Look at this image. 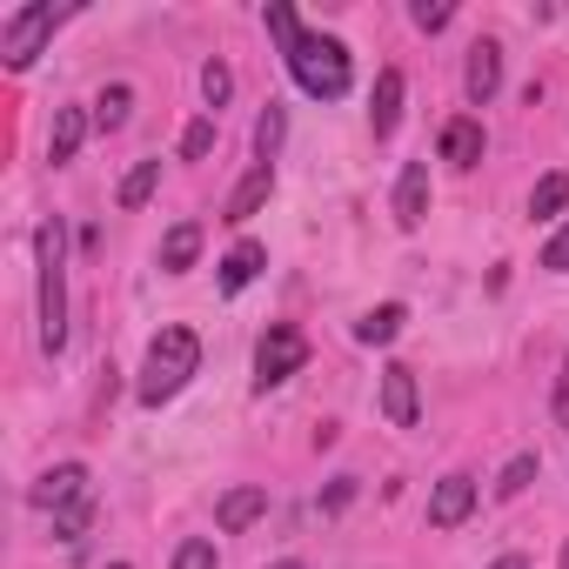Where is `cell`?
<instances>
[{
    "mask_svg": "<svg viewBox=\"0 0 569 569\" xmlns=\"http://www.w3.org/2000/svg\"><path fill=\"white\" fill-rule=\"evenodd\" d=\"M34 261H41V349H68V228L61 214L34 228Z\"/></svg>",
    "mask_w": 569,
    "mask_h": 569,
    "instance_id": "6da1fadb",
    "label": "cell"
},
{
    "mask_svg": "<svg viewBox=\"0 0 569 569\" xmlns=\"http://www.w3.org/2000/svg\"><path fill=\"white\" fill-rule=\"evenodd\" d=\"M194 369H201V342H194V329H161V336L148 342V362H141L134 396H141L148 409H161V402H174V396L188 389Z\"/></svg>",
    "mask_w": 569,
    "mask_h": 569,
    "instance_id": "7a4b0ae2",
    "label": "cell"
},
{
    "mask_svg": "<svg viewBox=\"0 0 569 569\" xmlns=\"http://www.w3.org/2000/svg\"><path fill=\"white\" fill-rule=\"evenodd\" d=\"M289 74H296V81H302V94H316V101H342V94H349V81H356L349 48H342V41H329V34H309V41L289 54Z\"/></svg>",
    "mask_w": 569,
    "mask_h": 569,
    "instance_id": "3957f363",
    "label": "cell"
},
{
    "mask_svg": "<svg viewBox=\"0 0 569 569\" xmlns=\"http://www.w3.org/2000/svg\"><path fill=\"white\" fill-rule=\"evenodd\" d=\"M54 28H61V14L48 8V0H28V8H14L8 21H0V61H8L14 74L34 68V54L54 41Z\"/></svg>",
    "mask_w": 569,
    "mask_h": 569,
    "instance_id": "277c9868",
    "label": "cell"
},
{
    "mask_svg": "<svg viewBox=\"0 0 569 569\" xmlns=\"http://www.w3.org/2000/svg\"><path fill=\"white\" fill-rule=\"evenodd\" d=\"M302 362H309V336H302L296 322H274V329L254 342V389H261V396L281 389L289 376H302Z\"/></svg>",
    "mask_w": 569,
    "mask_h": 569,
    "instance_id": "5b68a950",
    "label": "cell"
},
{
    "mask_svg": "<svg viewBox=\"0 0 569 569\" xmlns=\"http://www.w3.org/2000/svg\"><path fill=\"white\" fill-rule=\"evenodd\" d=\"M88 496H94V476H88L81 462H61V469H48V476L28 489V502H34V509H48V516L74 509V502H88Z\"/></svg>",
    "mask_w": 569,
    "mask_h": 569,
    "instance_id": "8992f818",
    "label": "cell"
},
{
    "mask_svg": "<svg viewBox=\"0 0 569 569\" xmlns=\"http://www.w3.org/2000/svg\"><path fill=\"white\" fill-rule=\"evenodd\" d=\"M469 509H476V476L456 469L429 489V529H456V522H469Z\"/></svg>",
    "mask_w": 569,
    "mask_h": 569,
    "instance_id": "52a82bcc",
    "label": "cell"
},
{
    "mask_svg": "<svg viewBox=\"0 0 569 569\" xmlns=\"http://www.w3.org/2000/svg\"><path fill=\"white\" fill-rule=\"evenodd\" d=\"M382 416H389V429H416V416H422L416 369H402V362H389V369H382Z\"/></svg>",
    "mask_w": 569,
    "mask_h": 569,
    "instance_id": "ba28073f",
    "label": "cell"
},
{
    "mask_svg": "<svg viewBox=\"0 0 569 569\" xmlns=\"http://www.w3.org/2000/svg\"><path fill=\"white\" fill-rule=\"evenodd\" d=\"M496 88H502V48H496V41H476V48H469V68H462V94H469L476 108H489Z\"/></svg>",
    "mask_w": 569,
    "mask_h": 569,
    "instance_id": "9c48e42d",
    "label": "cell"
},
{
    "mask_svg": "<svg viewBox=\"0 0 569 569\" xmlns=\"http://www.w3.org/2000/svg\"><path fill=\"white\" fill-rule=\"evenodd\" d=\"M268 194H274V161H254V168H248V174L234 181V194H228V208H221V221H234V228H241V221H254Z\"/></svg>",
    "mask_w": 569,
    "mask_h": 569,
    "instance_id": "30bf717a",
    "label": "cell"
},
{
    "mask_svg": "<svg viewBox=\"0 0 569 569\" xmlns=\"http://www.w3.org/2000/svg\"><path fill=\"white\" fill-rule=\"evenodd\" d=\"M369 128H376V141H389V134L402 128V68H382V74H376V94H369Z\"/></svg>",
    "mask_w": 569,
    "mask_h": 569,
    "instance_id": "8fae6325",
    "label": "cell"
},
{
    "mask_svg": "<svg viewBox=\"0 0 569 569\" xmlns=\"http://www.w3.org/2000/svg\"><path fill=\"white\" fill-rule=\"evenodd\" d=\"M429 221V161H409L396 181V228H422Z\"/></svg>",
    "mask_w": 569,
    "mask_h": 569,
    "instance_id": "7c38bea8",
    "label": "cell"
},
{
    "mask_svg": "<svg viewBox=\"0 0 569 569\" xmlns=\"http://www.w3.org/2000/svg\"><path fill=\"white\" fill-rule=\"evenodd\" d=\"M268 516V489H254V482H234L228 496H221V509H214V522L228 529V536H241L248 522H261Z\"/></svg>",
    "mask_w": 569,
    "mask_h": 569,
    "instance_id": "4fadbf2b",
    "label": "cell"
},
{
    "mask_svg": "<svg viewBox=\"0 0 569 569\" xmlns=\"http://www.w3.org/2000/svg\"><path fill=\"white\" fill-rule=\"evenodd\" d=\"M261 261H268V248H261V241H234V248L221 254V296H241L248 281L261 274Z\"/></svg>",
    "mask_w": 569,
    "mask_h": 569,
    "instance_id": "5bb4252c",
    "label": "cell"
},
{
    "mask_svg": "<svg viewBox=\"0 0 569 569\" xmlns=\"http://www.w3.org/2000/svg\"><path fill=\"white\" fill-rule=\"evenodd\" d=\"M88 128H94V114H81V108H54V134H48V154H54V168L81 154Z\"/></svg>",
    "mask_w": 569,
    "mask_h": 569,
    "instance_id": "9a60e30c",
    "label": "cell"
},
{
    "mask_svg": "<svg viewBox=\"0 0 569 569\" xmlns=\"http://www.w3.org/2000/svg\"><path fill=\"white\" fill-rule=\"evenodd\" d=\"M442 161H449V168H476V161H482V121H469V114L449 121V128H442Z\"/></svg>",
    "mask_w": 569,
    "mask_h": 569,
    "instance_id": "2e32d148",
    "label": "cell"
},
{
    "mask_svg": "<svg viewBox=\"0 0 569 569\" xmlns=\"http://www.w3.org/2000/svg\"><path fill=\"white\" fill-rule=\"evenodd\" d=\"M128 114H134V88H128V81H114V88L94 94V128H101V134H121Z\"/></svg>",
    "mask_w": 569,
    "mask_h": 569,
    "instance_id": "e0dca14e",
    "label": "cell"
},
{
    "mask_svg": "<svg viewBox=\"0 0 569 569\" xmlns=\"http://www.w3.org/2000/svg\"><path fill=\"white\" fill-rule=\"evenodd\" d=\"M194 254H201V221H174L168 241H161V268L181 274V268H194Z\"/></svg>",
    "mask_w": 569,
    "mask_h": 569,
    "instance_id": "ac0fdd59",
    "label": "cell"
},
{
    "mask_svg": "<svg viewBox=\"0 0 569 569\" xmlns=\"http://www.w3.org/2000/svg\"><path fill=\"white\" fill-rule=\"evenodd\" d=\"M402 322H409V309H402V302H382V309H369V316L356 322V342H369V349H376V342H396Z\"/></svg>",
    "mask_w": 569,
    "mask_h": 569,
    "instance_id": "d6986e66",
    "label": "cell"
},
{
    "mask_svg": "<svg viewBox=\"0 0 569 569\" xmlns=\"http://www.w3.org/2000/svg\"><path fill=\"white\" fill-rule=\"evenodd\" d=\"M261 21H268V34H274L281 61H289V54H296V48L309 41V34H302V21H296V8H289V0H268V14H261Z\"/></svg>",
    "mask_w": 569,
    "mask_h": 569,
    "instance_id": "ffe728a7",
    "label": "cell"
},
{
    "mask_svg": "<svg viewBox=\"0 0 569 569\" xmlns=\"http://www.w3.org/2000/svg\"><path fill=\"white\" fill-rule=\"evenodd\" d=\"M154 181H161V161H134V168L121 174V188H114V201H121V208H148V194H154Z\"/></svg>",
    "mask_w": 569,
    "mask_h": 569,
    "instance_id": "44dd1931",
    "label": "cell"
},
{
    "mask_svg": "<svg viewBox=\"0 0 569 569\" xmlns=\"http://www.w3.org/2000/svg\"><path fill=\"white\" fill-rule=\"evenodd\" d=\"M562 208H569V174H542L536 194H529V214H536V221H556Z\"/></svg>",
    "mask_w": 569,
    "mask_h": 569,
    "instance_id": "7402d4cb",
    "label": "cell"
},
{
    "mask_svg": "<svg viewBox=\"0 0 569 569\" xmlns=\"http://www.w3.org/2000/svg\"><path fill=\"white\" fill-rule=\"evenodd\" d=\"M281 134H289V114L268 101V108H261V121H254V154H261V161H274V154H281Z\"/></svg>",
    "mask_w": 569,
    "mask_h": 569,
    "instance_id": "603a6c76",
    "label": "cell"
},
{
    "mask_svg": "<svg viewBox=\"0 0 569 569\" xmlns=\"http://www.w3.org/2000/svg\"><path fill=\"white\" fill-rule=\"evenodd\" d=\"M536 469H542V462H536L529 449H522V456H509V469L496 476V496H502V502H509V496H522V489L536 482Z\"/></svg>",
    "mask_w": 569,
    "mask_h": 569,
    "instance_id": "cb8c5ba5",
    "label": "cell"
},
{
    "mask_svg": "<svg viewBox=\"0 0 569 569\" xmlns=\"http://www.w3.org/2000/svg\"><path fill=\"white\" fill-rule=\"evenodd\" d=\"M228 94H234L228 61H208V68H201V101H208V108H228Z\"/></svg>",
    "mask_w": 569,
    "mask_h": 569,
    "instance_id": "d4e9b609",
    "label": "cell"
},
{
    "mask_svg": "<svg viewBox=\"0 0 569 569\" xmlns=\"http://www.w3.org/2000/svg\"><path fill=\"white\" fill-rule=\"evenodd\" d=\"M94 509H101L94 496H88V502H74V509H61V516H54V536H61V542H81V536H88V522H94Z\"/></svg>",
    "mask_w": 569,
    "mask_h": 569,
    "instance_id": "484cf974",
    "label": "cell"
},
{
    "mask_svg": "<svg viewBox=\"0 0 569 569\" xmlns=\"http://www.w3.org/2000/svg\"><path fill=\"white\" fill-rule=\"evenodd\" d=\"M174 569H214V542L208 536H181L174 542Z\"/></svg>",
    "mask_w": 569,
    "mask_h": 569,
    "instance_id": "4316f807",
    "label": "cell"
},
{
    "mask_svg": "<svg viewBox=\"0 0 569 569\" xmlns=\"http://www.w3.org/2000/svg\"><path fill=\"white\" fill-rule=\"evenodd\" d=\"M208 148H214V121H188V134H181V161H208Z\"/></svg>",
    "mask_w": 569,
    "mask_h": 569,
    "instance_id": "83f0119b",
    "label": "cell"
},
{
    "mask_svg": "<svg viewBox=\"0 0 569 569\" xmlns=\"http://www.w3.org/2000/svg\"><path fill=\"white\" fill-rule=\"evenodd\" d=\"M449 21H456L449 0H416V28H422V34H442Z\"/></svg>",
    "mask_w": 569,
    "mask_h": 569,
    "instance_id": "f1b7e54d",
    "label": "cell"
},
{
    "mask_svg": "<svg viewBox=\"0 0 569 569\" xmlns=\"http://www.w3.org/2000/svg\"><path fill=\"white\" fill-rule=\"evenodd\" d=\"M542 268H556V274H569V221L556 228V241L542 248Z\"/></svg>",
    "mask_w": 569,
    "mask_h": 569,
    "instance_id": "f546056e",
    "label": "cell"
},
{
    "mask_svg": "<svg viewBox=\"0 0 569 569\" xmlns=\"http://www.w3.org/2000/svg\"><path fill=\"white\" fill-rule=\"evenodd\" d=\"M349 502H356V476H336V482H329V496H322V509L336 516V509H349Z\"/></svg>",
    "mask_w": 569,
    "mask_h": 569,
    "instance_id": "4dcf8cb0",
    "label": "cell"
},
{
    "mask_svg": "<svg viewBox=\"0 0 569 569\" xmlns=\"http://www.w3.org/2000/svg\"><path fill=\"white\" fill-rule=\"evenodd\" d=\"M549 416H556V429H569V362H562V376H556V402H549Z\"/></svg>",
    "mask_w": 569,
    "mask_h": 569,
    "instance_id": "1f68e13d",
    "label": "cell"
},
{
    "mask_svg": "<svg viewBox=\"0 0 569 569\" xmlns=\"http://www.w3.org/2000/svg\"><path fill=\"white\" fill-rule=\"evenodd\" d=\"M489 569H529V562H522V556H496Z\"/></svg>",
    "mask_w": 569,
    "mask_h": 569,
    "instance_id": "d6a6232c",
    "label": "cell"
},
{
    "mask_svg": "<svg viewBox=\"0 0 569 569\" xmlns=\"http://www.w3.org/2000/svg\"><path fill=\"white\" fill-rule=\"evenodd\" d=\"M268 569H302V562H296V556H281V562H268Z\"/></svg>",
    "mask_w": 569,
    "mask_h": 569,
    "instance_id": "836d02e7",
    "label": "cell"
},
{
    "mask_svg": "<svg viewBox=\"0 0 569 569\" xmlns=\"http://www.w3.org/2000/svg\"><path fill=\"white\" fill-rule=\"evenodd\" d=\"M562 569H569V549H562Z\"/></svg>",
    "mask_w": 569,
    "mask_h": 569,
    "instance_id": "e575fe53",
    "label": "cell"
},
{
    "mask_svg": "<svg viewBox=\"0 0 569 569\" xmlns=\"http://www.w3.org/2000/svg\"><path fill=\"white\" fill-rule=\"evenodd\" d=\"M108 569H128V562H108Z\"/></svg>",
    "mask_w": 569,
    "mask_h": 569,
    "instance_id": "d590c367",
    "label": "cell"
}]
</instances>
